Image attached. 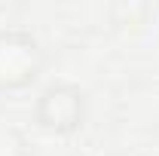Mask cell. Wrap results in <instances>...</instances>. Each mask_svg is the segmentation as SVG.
Here are the masks:
<instances>
[{"label": "cell", "instance_id": "7a4b0ae2", "mask_svg": "<svg viewBox=\"0 0 159 156\" xmlns=\"http://www.w3.org/2000/svg\"><path fill=\"white\" fill-rule=\"evenodd\" d=\"M40 119H43V126H49L55 132H70L83 119V98H80V92L64 89V86L49 89L43 95V104H40Z\"/></svg>", "mask_w": 159, "mask_h": 156}, {"label": "cell", "instance_id": "6da1fadb", "mask_svg": "<svg viewBox=\"0 0 159 156\" xmlns=\"http://www.w3.org/2000/svg\"><path fill=\"white\" fill-rule=\"evenodd\" d=\"M37 46L25 37H0V86H25L37 74Z\"/></svg>", "mask_w": 159, "mask_h": 156}]
</instances>
